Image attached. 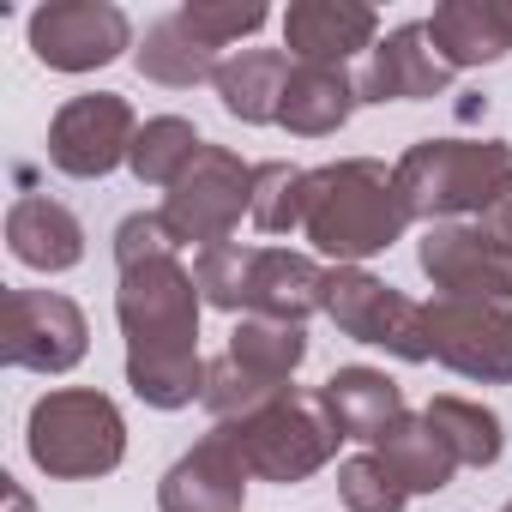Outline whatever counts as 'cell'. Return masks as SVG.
<instances>
[{
	"label": "cell",
	"mask_w": 512,
	"mask_h": 512,
	"mask_svg": "<svg viewBox=\"0 0 512 512\" xmlns=\"http://www.w3.org/2000/svg\"><path fill=\"white\" fill-rule=\"evenodd\" d=\"M374 458L404 482V494H440V488L452 482V470H458L452 446L434 434L428 416H398V422L374 440Z\"/></svg>",
	"instance_id": "cell-24"
},
{
	"label": "cell",
	"mask_w": 512,
	"mask_h": 512,
	"mask_svg": "<svg viewBox=\"0 0 512 512\" xmlns=\"http://www.w3.org/2000/svg\"><path fill=\"white\" fill-rule=\"evenodd\" d=\"M163 512H241L247 506V464L229 452V440L211 428L193 452H181L157 482Z\"/></svg>",
	"instance_id": "cell-16"
},
{
	"label": "cell",
	"mask_w": 512,
	"mask_h": 512,
	"mask_svg": "<svg viewBox=\"0 0 512 512\" xmlns=\"http://www.w3.org/2000/svg\"><path fill=\"white\" fill-rule=\"evenodd\" d=\"M241 211H253V163H241L229 145H205L163 199V223L175 247H199V253L223 247Z\"/></svg>",
	"instance_id": "cell-10"
},
{
	"label": "cell",
	"mask_w": 512,
	"mask_h": 512,
	"mask_svg": "<svg viewBox=\"0 0 512 512\" xmlns=\"http://www.w3.org/2000/svg\"><path fill=\"white\" fill-rule=\"evenodd\" d=\"M374 31L380 13L362 0H296L284 13V49L296 55V67H344L356 49L374 55Z\"/></svg>",
	"instance_id": "cell-17"
},
{
	"label": "cell",
	"mask_w": 512,
	"mask_h": 512,
	"mask_svg": "<svg viewBox=\"0 0 512 512\" xmlns=\"http://www.w3.org/2000/svg\"><path fill=\"white\" fill-rule=\"evenodd\" d=\"M428 37L440 49V61L458 67H488L500 55H512V7L506 0H446L428 19Z\"/></svg>",
	"instance_id": "cell-19"
},
{
	"label": "cell",
	"mask_w": 512,
	"mask_h": 512,
	"mask_svg": "<svg viewBox=\"0 0 512 512\" xmlns=\"http://www.w3.org/2000/svg\"><path fill=\"white\" fill-rule=\"evenodd\" d=\"M91 350V326L73 296L61 290H7V320H0V362L31 374H67Z\"/></svg>",
	"instance_id": "cell-11"
},
{
	"label": "cell",
	"mask_w": 512,
	"mask_h": 512,
	"mask_svg": "<svg viewBox=\"0 0 512 512\" xmlns=\"http://www.w3.org/2000/svg\"><path fill=\"white\" fill-rule=\"evenodd\" d=\"M410 229L398 175L374 157H344L308 169V217L302 235L338 266H362L374 253H386Z\"/></svg>",
	"instance_id": "cell-2"
},
{
	"label": "cell",
	"mask_w": 512,
	"mask_h": 512,
	"mask_svg": "<svg viewBox=\"0 0 512 512\" xmlns=\"http://www.w3.org/2000/svg\"><path fill=\"white\" fill-rule=\"evenodd\" d=\"M169 253H175V235H169L163 211H133V217H121V229H115V266H121V272H133V266H145V260H169Z\"/></svg>",
	"instance_id": "cell-30"
},
{
	"label": "cell",
	"mask_w": 512,
	"mask_h": 512,
	"mask_svg": "<svg viewBox=\"0 0 512 512\" xmlns=\"http://www.w3.org/2000/svg\"><path fill=\"white\" fill-rule=\"evenodd\" d=\"M422 278L458 302H512V199L470 223H434L416 247Z\"/></svg>",
	"instance_id": "cell-8"
},
{
	"label": "cell",
	"mask_w": 512,
	"mask_h": 512,
	"mask_svg": "<svg viewBox=\"0 0 512 512\" xmlns=\"http://www.w3.org/2000/svg\"><path fill=\"white\" fill-rule=\"evenodd\" d=\"M199 151H205V139H199L193 121H181V115H151V121L139 127L133 151H127V169H133L145 187H175Z\"/></svg>",
	"instance_id": "cell-25"
},
{
	"label": "cell",
	"mask_w": 512,
	"mask_h": 512,
	"mask_svg": "<svg viewBox=\"0 0 512 512\" xmlns=\"http://www.w3.org/2000/svg\"><path fill=\"white\" fill-rule=\"evenodd\" d=\"M356 103H362V79H350V67H290L278 127H290L296 139H326L356 115Z\"/></svg>",
	"instance_id": "cell-21"
},
{
	"label": "cell",
	"mask_w": 512,
	"mask_h": 512,
	"mask_svg": "<svg viewBox=\"0 0 512 512\" xmlns=\"http://www.w3.org/2000/svg\"><path fill=\"white\" fill-rule=\"evenodd\" d=\"M193 284L205 308L235 314V320L308 326V314H326V272L290 247H241V241L205 247L193 260Z\"/></svg>",
	"instance_id": "cell-3"
},
{
	"label": "cell",
	"mask_w": 512,
	"mask_h": 512,
	"mask_svg": "<svg viewBox=\"0 0 512 512\" xmlns=\"http://www.w3.org/2000/svg\"><path fill=\"white\" fill-rule=\"evenodd\" d=\"M314 398H320V410L332 416V428H338L344 440H368V446H374L398 416H410L398 380L380 374V368H338Z\"/></svg>",
	"instance_id": "cell-20"
},
{
	"label": "cell",
	"mask_w": 512,
	"mask_h": 512,
	"mask_svg": "<svg viewBox=\"0 0 512 512\" xmlns=\"http://www.w3.org/2000/svg\"><path fill=\"white\" fill-rule=\"evenodd\" d=\"M308 362V326L290 320H235L229 344L217 362H205V410L217 422H241L253 410H266L290 398L296 368Z\"/></svg>",
	"instance_id": "cell-6"
},
{
	"label": "cell",
	"mask_w": 512,
	"mask_h": 512,
	"mask_svg": "<svg viewBox=\"0 0 512 512\" xmlns=\"http://www.w3.org/2000/svg\"><path fill=\"white\" fill-rule=\"evenodd\" d=\"M7 247H13V260L31 266V272H73L85 260V229H79V217L61 199L19 193L13 211H7Z\"/></svg>",
	"instance_id": "cell-18"
},
{
	"label": "cell",
	"mask_w": 512,
	"mask_h": 512,
	"mask_svg": "<svg viewBox=\"0 0 512 512\" xmlns=\"http://www.w3.org/2000/svg\"><path fill=\"white\" fill-rule=\"evenodd\" d=\"M338 494H344L350 512H404V500H410L404 482L374 452H356V458L338 464Z\"/></svg>",
	"instance_id": "cell-28"
},
{
	"label": "cell",
	"mask_w": 512,
	"mask_h": 512,
	"mask_svg": "<svg viewBox=\"0 0 512 512\" xmlns=\"http://www.w3.org/2000/svg\"><path fill=\"white\" fill-rule=\"evenodd\" d=\"M428 350L476 386H512V302H428Z\"/></svg>",
	"instance_id": "cell-12"
},
{
	"label": "cell",
	"mask_w": 512,
	"mask_h": 512,
	"mask_svg": "<svg viewBox=\"0 0 512 512\" xmlns=\"http://www.w3.org/2000/svg\"><path fill=\"white\" fill-rule=\"evenodd\" d=\"M217 97H223V109L235 115V121H247V127H266V121H278L284 115V85H290V55H278V49H241V55H229L223 67H217Z\"/></svg>",
	"instance_id": "cell-22"
},
{
	"label": "cell",
	"mask_w": 512,
	"mask_h": 512,
	"mask_svg": "<svg viewBox=\"0 0 512 512\" xmlns=\"http://www.w3.org/2000/svg\"><path fill=\"white\" fill-rule=\"evenodd\" d=\"M410 223H470L512 199V145L500 139H422L398 163Z\"/></svg>",
	"instance_id": "cell-4"
},
{
	"label": "cell",
	"mask_w": 512,
	"mask_h": 512,
	"mask_svg": "<svg viewBox=\"0 0 512 512\" xmlns=\"http://www.w3.org/2000/svg\"><path fill=\"white\" fill-rule=\"evenodd\" d=\"M31 49L49 73H97L133 49V25L109 0H55L31 13Z\"/></svg>",
	"instance_id": "cell-14"
},
{
	"label": "cell",
	"mask_w": 512,
	"mask_h": 512,
	"mask_svg": "<svg viewBox=\"0 0 512 512\" xmlns=\"http://www.w3.org/2000/svg\"><path fill=\"white\" fill-rule=\"evenodd\" d=\"M253 223L266 235H290L308 217V169L296 163H253Z\"/></svg>",
	"instance_id": "cell-27"
},
{
	"label": "cell",
	"mask_w": 512,
	"mask_h": 512,
	"mask_svg": "<svg viewBox=\"0 0 512 512\" xmlns=\"http://www.w3.org/2000/svg\"><path fill=\"white\" fill-rule=\"evenodd\" d=\"M133 67L151 79V85H169V91H193V85H205V79H217V49L205 43V37H193V25L181 19V13H163L151 31H145V43L133 49Z\"/></svg>",
	"instance_id": "cell-23"
},
{
	"label": "cell",
	"mask_w": 512,
	"mask_h": 512,
	"mask_svg": "<svg viewBox=\"0 0 512 512\" xmlns=\"http://www.w3.org/2000/svg\"><path fill=\"white\" fill-rule=\"evenodd\" d=\"M181 19L193 25V37H205L211 49H229L235 37H253L272 13L260 7V0H229V7H217V0H187Z\"/></svg>",
	"instance_id": "cell-29"
},
{
	"label": "cell",
	"mask_w": 512,
	"mask_h": 512,
	"mask_svg": "<svg viewBox=\"0 0 512 512\" xmlns=\"http://www.w3.org/2000/svg\"><path fill=\"white\" fill-rule=\"evenodd\" d=\"M217 434L247 464V476L284 482V488H296L314 470H326L338 458V440H344L332 428V416L320 410V398H302V392H290V398H278L266 410H253L241 422H217Z\"/></svg>",
	"instance_id": "cell-7"
},
{
	"label": "cell",
	"mask_w": 512,
	"mask_h": 512,
	"mask_svg": "<svg viewBox=\"0 0 512 512\" xmlns=\"http://www.w3.org/2000/svg\"><path fill=\"white\" fill-rule=\"evenodd\" d=\"M25 446H31V464L43 476H55V482H91V476L121 470V458H127V422H121L115 398H103L91 386H61V392H43L31 404Z\"/></svg>",
	"instance_id": "cell-5"
},
{
	"label": "cell",
	"mask_w": 512,
	"mask_h": 512,
	"mask_svg": "<svg viewBox=\"0 0 512 512\" xmlns=\"http://www.w3.org/2000/svg\"><path fill=\"white\" fill-rule=\"evenodd\" d=\"M506 512H512V500H506Z\"/></svg>",
	"instance_id": "cell-32"
},
{
	"label": "cell",
	"mask_w": 512,
	"mask_h": 512,
	"mask_svg": "<svg viewBox=\"0 0 512 512\" xmlns=\"http://www.w3.org/2000/svg\"><path fill=\"white\" fill-rule=\"evenodd\" d=\"M446 85H452V67L440 61L428 25H398L368 55L362 103H428V97H446Z\"/></svg>",
	"instance_id": "cell-15"
},
{
	"label": "cell",
	"mask_w": 512,
	"mask_h": 512,
	"mask_svg": "<svg viewBox=\"0 0 512 512\" xmlns=\"http://www.w3.org/2000/svg\"><path fill=\"white\" fill-rule=\"evenodd\" d=\"M428 422H434V434L452 446V458L458 464H476V470H488V464H500V452H506V434H500V416L488 410V404H470V398H428V410H422Z\"/></svg>",
	"instance_id": "cell-26"
},
{
	"label": "cell",
	"mask_w": 512,
	"mask_h": 512,
	"mask_svg": "<svg viewBox=\"0 0 512 512\" xmlns=\"http://www.w3.org/2000/svg\"><path fill=\"white\" fill-rule=\"evenodd\" d=\"M326 320L368 344V350H386L398 362H428V302H410L404 290L380 284L374 272L362 266H332L326 272Z\"/></svg>",
	"instance_id": "cell-9"
},
{
	"label": "cell",
	"mask_w": 512,
	"mask_h": 512,
	"mask_svg": "<svg viewBox=\"0 0 512 512\" xmlns=\"http://www.w3.org/2000/svg\"><path fill=\"white\" fill-rule=\"evenodd\" d=\"M133 139H139L133 103L115 97V91H85V97L55 109V121H49V163L61 175H73V181H103L109 169L127 163Z\"/></svg>",
	"instance_id": "cell-13"
},
{
	"label": "cell",
	"mask_w": 512,
	"mask_h": 512,
	"mask_svg": "<svg viewBox=\"0 0 512 512\" xmlns=\"http://www.w3.org/2000/svg\"><path fill=\"white\" fill-rule=\"evenodd\" d=\"M199 308H205V296L175 253L121 272L115 320L127 338V386L151 410H187L193 398H205Z\"/></svg>",
	"instance_id": "cell-1"
},
{
	"label": "cell",
	"mask_w": 512,
	"mask_h": 512,
	"mask_svg": "<svg viewBox=\"0 0 512 512\" xmlns=\"http://www.w3.org/2000/svg\"><path fill=\"white\" fill-rule=\"evenodd\" d=\"M0 488H7V506H13V512H31V500L19 494V482H13V476H0Z\"/></svg>",
	"instance_id": "cell-31"
}]
</instances>
